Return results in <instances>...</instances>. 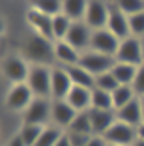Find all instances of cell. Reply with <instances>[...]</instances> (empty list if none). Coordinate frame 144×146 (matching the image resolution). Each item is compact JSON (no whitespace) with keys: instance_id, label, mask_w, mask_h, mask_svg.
Returning <instances> with one entry per match:
<instances>
[{"instance_id":"cell-1","label":"cell","mask_w":144,"mask_h":146,"mask_svg":"<svg viewBox=\"0 0 144 146\" xmlns=\"http://www.w3.org/2000/svg\"><path fill=\"white\" fill-rule=\"evenodd\" d=\"M21 54L25 56L30 64H45V66H54V41L43 38L39 34H32L23 41Z\"/></svg>"},{"instance_id":"cell-2","label":"cell","mask_w":144,"mask_h":146,"mask_svg":"<svg viewBox=\"0 0 144 146\" xmlns=\"http://www.w3.org/2000/svg\"><path fill=\"white\" fill-rule=\"evenodd\" d=\"M30 68H32V64L26 60L21 52H11V54H6L2 58L0 71H2L4 81L11 86V84H23V82H26Z\"/></svg>"},{"instance_id":"cell-3","label":"cell","mask_w":144,"mask_h":146,"mask_svg":"<svg viewBox=\"0 0 144 146\" xmlns=\"http://www.w3.org/2000/svg\"><path fill=\"white\" fill-rule=\"evenodd\" d=\"M51 79H52V66L34 64L30 68L26 84L36 98L51 99Z\"/></svg>"},{"instance_id":"cell-4","label":"cell","mask_w":144,"mask_h":146,"mask_svg":"<svg viewBox=\"0 0 144 146\" xmlns=\"http://www.w3.org/2000/svg\"><path fill=\"white\" fill-rule=\"evenodd\" d=\"M34 98L36 96L32 94V90L28 88L26 82H23V84H11V86H8V90L4 94V107L9 112L23 114L28 109V105L34 101Z\"/></svg>"},{"instance_id":"cell-5","label":"cell","mask_w":144,"mask_h":146,"mask_svg":"<svg viewBox=\"0 0 144 146\" xmlns=\"http://www.w3.org/2000/svg\"><path fill=\"white\" fill-rule=\"evenodd\" d=\"M52 112V99L47 98H34V101L28 105L21 114L23 124H36V125H49Z\"/></svg>"},{"instance_id":"cell-6","label":"cell","mask_w":144,"mask_h":146,"mask_svg":"<svg viewBox=\"0 0 144 146\" xmlns=\"http://www.w3.org/2000/svg\"><path fill=\"white\" fill-rule=\"evenodd\" d=\"M116 62H122V64H129V66H142L144 64V52H142V39L135 38V36H129V38L122 39L120 41L118 52L114 56Z\"/></svg>"},{"instance_id":"cell-7","label":"cell","mask_w":144,"mask_h":146,"mask_svg":"<svg viewBox=\"0 0 144 146\" xmlns=\"http://www.w3.org/2000/svg\"><path fill=\"white\" fill-rule=\"evenodd\" d=\"M120 47V39L116 38L112 32H109L107 28L103 30H92V39H90V49L88 51H96L99 54L112 56L114 58Z\"/></svg>"},{"instance_id":"cell-8","label":"cell","mask_w":144,"mask_h":146,"mask_svg":"<svg viewBox=\"0 0 144 146\" xmlns=\"http://www.w3.org/2000/svg\"><path fill=\"white\" fill-rule=\"evenodd\" d=\"M114 64H116V60L112 56L99 54V52H96V51H84L81 54V60H79V66H82L88 73H92L94 77L110 71Z\"/></svg>"},{"instance_id":"cell-9","label":"cell","mask_w":144,"mask_h":146,"mask_svg":"<svg viewBox=\"0 0 144 146\" xmlns=\"http://www.w3.org/2000/svg\"><path fill=\"white\" fill-rule=\"evenodd\" d=\"M103 139L110 146H131L137 141V127L116 120L114 124L110 125L109 131L103 135Z\"/></svg>"},{"instance_id":"cell-10","label":"cell","mask_w":144,"mask_h":146,"mask_svg":"<svg viewBox=\"0 0 144 146\" xmlns=\"http://www.w3.org/2000/svg\"><path fill=\"white\" fill-rule=\"evenodd\" d=\"M25 19H26V25L32 28L34 34H39V36H43V38L54 41V39H52V17L38 11L34 6H28V8H26V13H25Z\"/></svg>"},{"instance_id":"cell-11","label":"cell","mask_w":144,"mask_h":146,"mask_svg":"<svg viewBox=\"0 0 144 146\" xmlns=\"http://www.w3.org/2000/svg\"><path fill=\"white\" fill-rule=\"evenodd\" d=\"M73 88L71 77L66 68L62 66H52V79H51V99L58 101V99H66Z\"/></svg>"},{"instance_id":"cell-12","label":"cell","mask_w":144,"mask_h":146,"mask_svg":"<svg viewBox=\"0 0 144 146\" xmlns=\"http://www.w3.org/2000/svg\"><path fill=\"white\" fill-rule=\"evenodd\" d=\"M109 13H110L109 2H88L84 23L92 30H103V28H107V23H109Z\"/></svg>"},{"instance_id":"cell-13","label":"cell","mask_w":144,"mask_h":146,"mask_svg":"<svg viewBox=\"0 0 144 146\" xmlns=\"http://www.w3.org/2000/svg\"><path fill=\"white\" fill-rule=\"evenodd\" d=\"M77 111L71 105L66 101V99H58V101H52V112H51V124L56 127L68 131L71 122L75 120Z\"/></svg>"},{"instance_id":"cell-14","label":"cell","mask_w":144,"mask_h":146,"mask_svg":"<svg viewBox=\"0 0 144 146\" xmlns=\"http://www.w3.org/2000/svg\"><path fill=\"white\" fill-rule=\"evenodd\" d=\"M90 39H92V28H90L84 21H79V23H73L71 25L66 41H68L71 47H75L77 51L84 52V51L90 49Z\"/></svg>"},{"instance_id":"cell-15","label":"cell","mask_w":144,"mask_h":146,"mask_svg":"<svg viewBox=\"0 0 144 146\" xmlns=\"http://www.w3.org/2000/svg\"><path fill=\"white\" fill-rule=\"evenodd\" d=\"M107 30L112 32L116 38L122 39L131 36V28H129V19L118 9L116 4H110V13H109V23H107Z\"/></svg>"},{"instance_id":"cell-16","label":"cell","mask_w":144,"mask_h":146,"mask_svg":"<svg viewBox=\"0 0 144 146\" xmlns=\"http://www.w3.org/2000/svg\"><path fill=\"white\" fill-rule=\"evenodd\" d=\"M81 51H77L75 47H71L66 39L64 41H54V62L56 66L62 68H69V66L79 64L81 60Z\"/></svg>"},{"instance_id":"cell-17","label":"cell","mask_w":144,"mask_h":146,"mask_svg":"<svg viewBox=\"0 0 144 146\" xmlns=\"http://www.w3.org/2000/svg\"><path fill=\"white\" fill-rule=\"evenodd\" d=\"M90 122H92V131L94 135H103L110 129V125L116 122V112L114 111H99V109H90Z\"/></svg>"},{"instance_id":"cell-18","label":"cell","mask_w":144,"mask_h":146,"mask_svg":"<svg viewBox=\"0 0 144 146\" xmlns=\"http://www.w3.org/2000/svg\"><path fill=\"white\" fill-rule=\"evenodd\" d=\"M116 112V120L118 122H123L127 125H133L137 127L139 124H142V107H140V99H133L131 103L123 105L122 109H118Z\"/></svg>"},{"instance_id":"cell-19","label":"cell","mask_w":144,"mask_h":146,"mask_svg":"<svg viewBox=\"0 0 144 146\" xmlns=\"http://www.w3.org/2000/svg\"><path fill=\"white\" fill-rule=\"evenodd\" d=\"M66 101L77 112L90 111V107H92V90L90 88H82V86H73L69 96L66 98Z\"/></svg>"},{"instance_id":"cell-20","label":"cell","mask_w":144,"mask_h":146,"mask_svg":"<svg viewBox=\"0 0 144 146\" xmlns=\"http://www.w3.org/2000/svg\"><path fill=\"white\" fill-rule=\"evenodd\" d=\"M86 8H88V2H82V0H62V15H66L71 23L84 21Z\"/></svg>"},{"instance_id":"cell-21","label":"cell","mask_w":144,"mask_h":146,"mask_svg":"<svg viewBox=\"0 0 144 146\" xmlns=\"http://www.w3.org/2000/svg\"><path fill=\"white\" fill-rule=\"evenodd\" d=\"M66 69H68L69 77H71L73 86H82V88H90V90L96 88V77H94L92 73L86 71L82 66L75 64V66H69Z\"/></svg>"},{"instance_id":"cell-22","label":"cell","mask_w":144,"mask_h":146,"mask_svg":"<svg viewBox=\"0 0 144 146\" xmlns=\"http://www.w3.org/2000/svg\"><path fill=\"white\" fill-rule=\"evenodd\" d=\"M110 73L114 75V79L118 81V84L123 86H131L135 81L137 75V66H129V64H122V62H116L110 69Z\"/></svg>"},{"instance_id":"cell-23","label":"cell","mask_w":144,"mask_h":146,"mask_svg":"<svg viewBox=\"0 0 144 146\" xmlns=\"http://www.w3.org/2000/svg\"><path fill=\"white\" fill-rule=\"evenodd\" d=\"M43 129H45V125H36V124H23L19 125L17 129V135L25 141L26 146H36V142H38V139L41 137Z\"/></svg>"},{"instance_id":"cell-24","label":"cell","mask_w":144,"mask_h":146,"mask_svg":"<svg viewBox=\"0 0 144 146\" xmlns=\"http://www.w3.org/2000/svg\"><path fill=\"white\" fill-rule=\"evenodd\" d=\"M133 99H137V94L133 90V86H123L120 84L114 92H112V103H114V111L122 109L123 105L131 103Z\"/></svg>"},{"instance_id":"cell-25","label":"cell","mask_w":144,"mask_h":146,"mask_svg":"<svg viewBox=\"0 0 144 146\" xmlns=\"http://www.w3.org/2000/svg\"><path fill=\"white\" fill-rule=\"evenodd\" d=\"M64 133H66L64 129H60V127H56V125L49 124V125H45V129H43L41 137L38 139L36 146H56V142L64 137Z\"/></svg>"},{"instance_id":"cell-26","label":"cell","mask_w":144,"mask_h":146,"mask_svg":"<svg viewBox=\"0 0 144 146\" xmlns=\"http://www.w3.org/2000/svg\"><path fill=\"white\" fill-rule=\"evenodd\" d=\"M90 109H99V111H114V103H112V94L110 92H103L94 88L92 90V107Z\"/></svg>"},{"instance_id":"cell-27","label":"cell","mask_w":144,"mask_h":146,"mask_svg":"<svg viewBox=\"0 0 144 146\" xmlns=\"http://www.w3.org/2000/svg\"><path fill=\"white\" fill-rule=\"evenodd\" d=\"M73 23L69 21L66 15H56L54 19H52V39L54 41H64V39L68 38V32L69 28H71Z\"/></svg>"},{"instance_id":"cell-28","label":"cell","mask_w":144,"mask_h":146,"mask_svg":"<svg viewBox=\"0 0 144 146\" xmlns=\"http://www.w3.org/2000/svg\"><path fill=\"white\" fill-rule=\"evenodd\" d=\"M68 131H75V133H84V135H94L92 131V122H90V114L88 111L84 112H77L75 120L71 122Z\"/></svg>"},{"instance_id":"cell-29","label":"cell","mask_w":144,"mask_h":146,"mask_svg":"<svg viewBox=\"0 0 144 146\" xmlns=\"http://www.w3.org/2000/svg\"><path fill=\"white\" fill-rule=\"evenodd\" d=\"M30 6H34L38 11L45 13L52 19L62 13V0H41V2H32Z\"/></svg>"},{"instance_id":"cell-30","label":"cell","mask_w":144,"mask_h":146,"mask_svg":"<svg viewBox=\"0 0 144 146\" xmlns=\"http://www.w3.org/2000/svg\"><path fill=\"white\" fill-rule=\"evenodd\" d=\"M118 86H120L118 81L114 79V75H112L110 71L101 73V75H98V77H96V88H98V90L110 92V94H112V92H114Z\"/></svg>"},{"instance_id":"cell-31","label":"cell","mask_w":144,"mask_h":146,"mask_svg":"<svg viewBox=\"0 0 144 146\" xmlns=\"http://www.w3.org/2000/svg\"><path fill=\"white\" fill-rule=\"evenodd\" d=\"M116 6H118V9L127 19L144 11V2H140V0H123V2H118Z\"/></svg>"},{"instance_id":"cell-32","label":"cell","mask_w":144,"mask_h":146,"mask_svg":"<svg viewBox=\"0 0 144 146\" xmlns=\"http://www.w3.org/2000/svg\"><path fill=\"white\" fill-rule=\"evenodd\" d=\"M129 28H131V36L140 39L144 38V11L129 17Z\"/></svg>"},{"instance_id":"cell-33","label":"cell","mask_w":144,"mask_h":146,"mask_svg":"<svg viewBox=\"0 0 144 146\" xmlns=\"http://www.w3.org/2000/svg\"><path fill=\"white\" fill-rule=\"evenodd\" d=\"M133 90H135L137 98H144V64L137 68V75L133 81Z\"/></svg>"},{"instance_id":"cell-34","label":"cell","mask_w":144,"mask_h":146,"mask_svg":"<svg viewBox=\"0 0 144 146\" xmlns=\"http://www.w3.org/2000/svg\"><path fill=\"white\" fill-rule=\"evenodd\" d=\"M66 135H68L69 142H71V146H86L90 142V139L94 137V135H84V133H75V131H66Z\"/></svg>"},{"instance_id":"cell-35","label":"cell","mask_w":144,"mask_h":146,"mask_svg":"<svg viewBox=\"0 0 144 146\" xmlns=\"http://www.w3.org/2000/svg\"><path fill=\"white\" fill-rule=\"evenodd\" d=\"M4 146H26V144H25V141H23V139L19 137L17 133H15L11 139H8V141H6Z\"/></svg>"},{"instance_id":"cell-36","label":"cell","mask_w":144,"mask_h":146,"mask_svg":"<svg viewBox=\"0 0 144 146\" xmlns=\"http://www.w3.org/2000/svg\"><path fill=\"white\" fill-rule=\"evenodd\" d=\"M86 146H109V144H107V141H105L103 137H99V135H94Z\"/></svg>"},{"instance_id":"cell-37","label":"cell","mask_w":144,"mask_h":146,"mask_svg":"<svg viewBox=\"0 0 144 146\" xmlns=\"http://www.w3.org/2000/svg\"><path fill=\"white\" fill-rule=\"evenodd\" d=\"M56 146H71V142H69V139H68V135L64 133V137L60 139L58 142H56Z\"/></svg>"},{"instance_id":"cell-38","label":"cell","mask_w":144,"mask_h":146,"mask_svg":"<svg viewBox=\"0 0 144 146\" xmlns=\"http://www.w3.org/2000/svg\"><path fill=\"white\" fill-rule=\"evenodd\" d=\"M137 139H144V122L137 125Z\"/></svg>"},{"instance_id":"cell-39","label":"cell","mask_w":144,"mask_h":146,"mask_svg":"<svg viewBox=\"0 0 144 146\" xmlns=\"http://www.w3.org/2000/svg\"><path fill=\"white\" fill-rule=\"evenodd\" d=\"M131 146H144V139H137V141L133 142Z\"/></svg>"},{"instance_id":"cell-40","label":"cell","mask_w":144,"mask_h":146,"mask_svg":"<svg viewBox=\"0 0 144 146\" xmlns=\"http://www.w3.org/2000/svg\"><path fill=\"white\" fill-rule=\"evenodd\" d=\"M140 99V107H142V122H144V98H139Z\"/></svg>"},{"instance_id":"cell-41","label":"cell","mask_w":144,"mask_h":146,"mask_svg":"<svg viewBox=\"0 0 144 146\" xmlns=\"http://www.w3.org/2000/svg\"><path fill=\"white\" fill-rule=\"evenodd\" d=\"M142 52H144V38H142Z\"/></svg>"},{"instance_id":"cell-42","label":"cell","mask_w":144,"mask_h":146,"mask_svg":"<svg viewBox=\"0 0 144 146\" xmlns=\"http://www.w3.org/2000/svg\"><path fill=\"white\" fill-rule=\"evenodd\" d=\"M109 146H110V144H109Z\"/></svg>"}]
</instances>
